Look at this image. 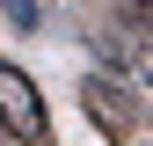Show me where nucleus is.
I'll return each mask as SVG.
<instances>
[{
    "mask_svg": "<svg viewBox=\"0 0 153 146\" xmlns=\"http://www.w3.org/2000/svg\"><path fill=\"white\" fill-rule=\"evenodd\" d=\"M0 124L22 139H44V95H36V80L22 66H0Z\"/></svg>",
    "mask_w": 153,
    "mask_h": 146,
    "instance_id": "1",
    "label": "nucleus"
},
{
    "mask_svg": "<svg viewBox=\"0 0 153 146\" xmlns=\"http://www.w3.org/2000/svg\"><path fill=\"white\" fill-rule=\"evenodd\" d=\"M7 15H15L22 29H36V0H7Z\"/></svg>",
    "mask_w": 153,
    "mask_h": 146,
    "instance_id": "2",
    "label": "nucleus"
},
{
    "mask_svg": "<svg viewBox=\"0 0 153 146\" xmlns=\"http://www.w3.org/2000/svg\"><path fill=\"white\" fill-rule=\"evenodd\" d=\"M139 7H146V0H139Z\"/></svg>",
    "mask_w": 153,
    "mask_h": 146,
    "instance_id": "3",
    "label": "nucleus"
}]
</instances>
